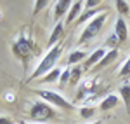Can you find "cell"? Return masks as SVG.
Returning a JSON list of instances; mask_svg holds the SVG:
<instances>
[{
  "label": "cell",
  "mask_w": 130,
  "mask_h": 124,
  "mask_svg": "<svg viewBox=\"0 0 130 124\" xmlns=\"http://www.w3.org/2000/svg\"><path fill=\"white\" fill-rule=\"evenodd\" d=\"M61 54H62V46H61V44L54 46V47L47 52V56L40 61V65L37 66V70L31 73V79H38L42 75H47L50 70H54L56 65H57V60L61 58Z\"/></svg>",
  "instance_id": "6da1fadb"
},
{
  "label": "cell",
  "mask_w": 130,
  "mask_h": 124,
  "mask_svg": "<svg viewBox=\"0 0 130 124\" xmlns=\"http://www.w3.org/2000/svg\"><path fill=\"white\" fill-rule=\"evenodd\" d=\"M106 18H108V14H106V12H101L94 19H90L89 25L85 26V30L82 31L80 39H78V44H87V42H90L92 39L99 37V33L102 31V28H104Z\"/></svg>",
  "instance_id": "7a4b0ae2"
},
{
  "label": "cell",
  "mask_w": 130,
  "mask_h": 124,
  "mask_svg": "<svg viewBox=\"0 0 130 124\" xmlns=\"http://www.w3.org/2000/svg\"><path fill=\"white\" fill-rule=\"evenodd\" d=\"M30 115L33 121H47V119H52L56 112L52 110V107L45 102H35L31 105V110H30Z\"/></svg>",
  "instance_id": "3957f363"
},
{
  "label": "cell",
  "mask_w": 130,
  "mask_h": 124,
  "mask_svg": "<svg viewBox=\"0 0 130 124\" xmlns=\"http://www.w3.org/2000/svg\"><path fill=\"white\" fill-rule=\"evenodd\" d=\"M37 93H38V96H40L45 103H52V105H56V107H59V108H64V110H73L71 103L68 100H64L59 93L47 91V89H40V91H37Z\"/></svg>",
  "instance_id": "277c9868"
},
{
  "label": "cell",
  "mask_w": 130,
  "mask_h": 124,
  "mask_svg": "<svg viewBox=\"0 0 130 124\" xmlns=\"http://www.w3.org/2000/svg\"><path fill=\"white\" fill-rule=\"evenodd\" d=\"M30 51H31V42L24 37H19V40L14 44V54L19 56L21 60H24L30 54Z\"/></svg>",
  "instance_id": "5b68a950"
},
{
  "label": "cell",
  "mask_w": 130,
  "mask_h": 124,
  "mask_svg": "<svg viewBox=\"0 0 130 124\" xmlns=\"http://www.w3.org/2000/svg\"><path fill=\"white\" fill-rule=\"evenodd\" d=\"M115 35L120 42H125L128 37V28H127V23L123 21V18H118L115 23Z\"/></svg>",
  "instance_id": "8992f818"
},
{
  "label": "cell",
  "mask_w": 130,
  "mask_h": 124,
  "mask_svg": "<svg viewBox=\"0 0 130 124\" xmlns=\"http://www.w3.org/2000/svg\"><path fill=\"white\" fill-rule=\"evenodd\" d=\"M106 49L104 47H99V49H95V51L90 54L89 58H87V61H85V68H90V66H94V65H99V61L106 56Z\"/></svg>",
  "instance_id": "52a82bcc"
},
{
  "label": "cell",
  "mask_w": 130,
  "mask_h": 124,
  "mask_svg": "<svg viewBox=\"0 0 130 124\" xmlns=\"http://www.w3.org/2000/svg\"><path fill=\"white\" fill-rule=\"evenodd\" d=\"M82 7H83V4H82V2H73V4H71L70 10H68V18H66V25H71L75 19H78V18H80Z\"/></svg>",
  "instance_id": "ba28073f"
},
{
  "label": "cell",
  "mask_w": 130,
  "mask_h": 124,
  "mask_svg": "<svg viewBox=\"0 0 130 124\" xmlns=\"http://www.w3.org/2000/svg\"><path fill=\"white\" fill-rule=\"evenodd\" d=\"M71 7V2H68V0H62V2H57L56 4V9H54V19L59 21L68 10H70Z\"/></svg>",
  "instance_id": "9c48e42d"
},
{
  "label": "cell",
  "mask_w": 130,
  "mask_h": 124,
  "mask_svg": "<svg viewBox=\"0 0 130 124\" xmlns=\"http://www.w3.org/2000/svg\"><path fill=\"white\" fill-rule=\"evenodd\" d=\"M118 103H120L118 96H115V94H109V96H106V98L101 102V110H111V108L118 107Z\"/></svg>",
  "instance_id": "30bf717a"
},
{
  "label": "cell",
  "mask_w": 130,
  "mask_h": 124,
  "mask_svg": "<svg viewBox=\"0 0 130 124\" xmlns=\"http://www.w3.org/2000/svg\"><path fill=\"white\" fill-rule=\"evenodd\" d=\"M62 33H64V26L61 25V23H57L56 25V28L52 30V33H50V39H49V47H52L56 42L59 40L61 37H62Z\"/></svg>",
  "instance_id": "8fae6325"
},
{
  "label": "cell",
  "mask_w": 130,
  "mask_h": 124,
  "mask_svg": "<svg viewBox=\"0 0 130 124\" xmlns=\"http://www.w3.org/2000/svg\"><path fill=\"white\" fill-rule=\"evenodd\" d=\"M118 58V49L115 47V49H111V51H108L106 52V56L102 58L99 61V66H106V65H109V63H113L115 60Z\"/></svg>",
  "instance_id": "7c38bea8"
},
{
  "label": "cell",
  "mask_w": 130,
  "mask_h": 124,
  "mask_svg": "<svg viewBox=\"0 0 130 124\" xmlns=\"http://www.w3.org/2000/svg\"><path fill=\"white\" fill-rule=\"evenodd\" d=\"M120 94L123 98V103L127 107V112H130V84H125L120 87Z\"/></svg>",
  "instance_id": "4fadbf2b"
},
{
  "label": "cell",
  "mask_w": 130,
  "mask_h": 124,
  "mask_svg": "<svg viewBox=\"0 0 130 124\" xmlns=\"http://www.w3.org/2000/svg\"><path fill=\"white\" fill-rule=\"evenodd\" d=\"M61 77V72L59 68H54V70H50L47 75H43V79H42V82H56L57 79Z\"/></svg>",
  "instance_id": "5bb4252c"
},
{
  "label": "cell",
  "mask_w": 130,
  "mask_h": 124,
  "mask_svg": "<svg viewBox=\"0 0 130 124\" xmlns=\"http://www.w3.org/2000/svg\"><path fill=\"white\" fill-rule=\"evenodd\" d=\"M97 14H101V10H99V9H90V10H85V12H83V14L80 16V18H78V23H85V21L90 19V18L94 19V18H95Z\"/></svg>",
  "instance_id": "9a60e30c"
},
{
  "label": "cell",
  "mask_w": 130,
  "mask_h": 124,
  "mask_svg": "<svg viewBox=\"0 0 130 124\" xmlns=\"http://www.w3.org/2000/svg\"><path fill=\"white\" fill-rule=\"evenodd\" d=\"M83 58H85V52L83 51H73L70 56H68V63H70V65H75V63L82 61Z\"/></svg>",
  "instance_id": "2e32d148"
},
{
  "label": "cell",
  "mask_w": 130,
  "mask_h": 124,
  "mask_svg": "<svg viewBox=\"0 0 130 124\" xmlns=\"http://www.w3.org/2000/svg\"><path fill=\"white\" fill-rule=\"evenodd\" d=\"M116 10H118L120 14H123V16H125V14H128V12H130L128 4H127V2H123V0H118V2H116Z\"/></svg>",
  "instance_id": "e0dca14e"
},
{
  "label": "cell",
  "mask_w": 130,
  "mask_h": 124,
  "mask_svg": "<svg viewBox=\"0 0 130 124\" xmlns=\"http://www.w3.org/2000/svg\"><path fill=\"white\" fill-rule=\"evenodd\" d=\"M80 75H82V70H80V68H73V70H71V75H70V82L75 86V84L80 81Z\"/></svg>",
  "instance_id": "ac0fdd59"
},
{
  "label": "cell",
  "mask_w": 130,
  "mask_h": 124,
  "mask_svg": "<svg viewBox=\"0 0 130 124\" xmlns=\"http://www.w3.org/2000/svg\"><path fill=\"white\" fill-rule=\"evenodd\" d=\"M70 75H71V70H70V68H66L64 72L61 73V77H59V86H61V87H62L66 82H70Z\"/></svg>",
  "instance_id": "d6986e66"
},
{
  "label": "cell",
  "mask_w": 130,
  "mask_h": 124,
  "mask_svg": "<svg viewBox=\"0 0 130 124\" xmlns=\"http://www.w3.org/2000/svg\"><path fill=\"white\" fill-rule=\"evenodd\" d=\"M120 75L123 77V75H130V56H128V60L123 63V66H121V70H120Z\"/></svg>",
  "instance_id": "ffe728a7"
},
{
  "label": "cell",
  "mask_w": 130,
  "mask_h": 124,
  "mask_svg": "<svg viewBox=\"0 0 130 124\" xmlns=\"http://www.w3.org/2000/svg\"><path fill=\"white\" fill-rule=\"evenodd\" d=\"M80 115L83 117V119H89V117L94 115V108H87V107H83V108H80Z\"/></svg>",
  "instance_id": "44dd1931"
},
{
  "label": "cell",
  "mask_w": 130,
  "mask_h": 124,
  "mask_svg": "<svg viewBox=\"0 0 130 124\" xmlns=\"http://www.w3.org/2000/svg\"><path fill=\"white\" fill-rule=\"evenodd\" d=\"M95 5H99L97 0H89V2H85V7H87V9H89V7H95Z\"/></svg>",
  "instance_id": "7402d4cb"
},
{
  "label": "cell",
  "mask_w": 130,
  "mask_h": 124,
  "mask_svg": "<svg viewBox=\"0 0 130 124\" xmlns=\"http://www.w3.org/2000/svg\"><path fill=\"white\" fill-rule=\"evenodd\" d=\"M14 121L10 117H0V124H12Z\"/></svg>",
  "instance_id": "603a6c76"
},
{
  "label": "cell",
  "mask_w": 130,
  "mask_h": 124,
  "mask_svg": "<svg viewBox=\"0 0 130 124\" xmlns=\"http://www.w3.org/2000/svg\"><path fill=\"white\" fill-rule=\"evenodd\" d=\"M43 5H47V2H45V0H40V2L37 4V7H35V12H38V10H40V7H43Z\"/></svg>",
  "instance_id": "cb8c5ba5"
},
{
  "label": "cell",
  "mask_w": 130,
  "mask_h": 124,
  "mask_svg": "<svg viewBox=\"0 0 130 124\" xmlns=\"http://www.w3.org/2000/svg\"><path fill=\"white\" fill-rule=\"evenodd\" d=\"M92 124H101V122H92Z\"/></svg>",
  "instance_id": "d4e9b609"
},
{
  "label": "cell",
  "mask_w": 130,
  "mask_h": 124,
  "mask_svg": "<svg viewBox=\"0 0 130 124\" xmlns=\"http://www.w3.org/2000/svg\"><path fill=\"white\" fill-rule=\"evenodd\" d=\"M23 124H28V122H23Z\"/></svg>",
  "instance_id": "484cf974"
}]
</instances>
